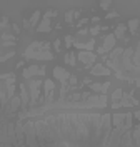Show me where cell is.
Returning <instances> with one entry per match:
<instances>
[{
  "label": "cell",
  "mask_w": 140,
  "mask_h": 147,
  "mask_svg": "<svg viewBox=\"0 0 140 147\" xmlns=\"http://www.w3.org/2000/svg\"><path fill=\"white\" fill-rule=\"evenodd\" d=\"M42 80H30L28 82V89H30V94H28V99H30V104L32 105H35L38 102V87L42 85Z\"/></svg>",
  "instance_id": "1"
},
{
  "label": "cell",
  "mask_w": 140,
  "mask_h": 147,
  "mask_svg": "<svg viewBox=\"0 0 140 147\" xmlns=\"http://www.w3.org/2000/svg\"><path fill=\"white\" fill-rule=\"evenodd\" d=\"M113 45H115V37H113V34H109V35L103 38V45H102V47H98V49H97V52H98L100 55H103L105 52L112 50Z\"/></svg>",
  "instance_id": "2"
},
{
  "label": "cell",
  "mask_w": 140,
  "mask_h": 147,
  "mask_svg": "<svg viewBox=\"0 0 140 147\" xmlns=\"http://www.w3.org/2000/svg\"><path fill=\"white\" fill-rule=\"evenodd\" d=\"M25 59H35V60H52L54 54L47 52V50H40V52H33V54L25 55Z\"/></svg>",
  "instance_id": "3"
},
{
  "label": "cell",
  "mask_w": 140,
  "mask_h": 147,
  "mask_svg": "<svg viewBox=\"0 0 140 147\" xmlns=\"http://www.w3.org/2000/svg\"><path fill=\"white\" fill-rule=\"evenodd\" d=\"M20 100H22V110L25 112L30 104V99H28V92H27V85L25 84H20Z\"/></svg>",
  "instance_id": "4"
},
{
  "label": "cell",
  "mask_w": 140,
  "mask_h": 147,
  "mask_svg": "<svg viewBox=\"0 0 140 147\" xmlns=\"http://www.w3.org/2000/svg\"><path fill=\"white\" fill-rule=\"evenodd\" d=\"M78 60L84 62L85 67H90L95 62V54H92V52H78Z\"/></svg>",
  "instance_id": "5"
},
{
  "label": "cell",
  "mask_w": 140,
  "mask_h": 147,
  "mask_svg": "<svg viewBox=\"0 0 140 147\" xmlns=\"http://www.w3.org/2000/svg\"><path fill=\"white\" fill-rule=\"evenodd\" d=\"M54 75H55V79H58V80L62 82V85L67 84L68 77H70V74L67 72L65 69H62V67H55V69H54Z\"/></svg>",
  "instance_id": "6"
},
{
  "label": "cell",
  "mask_w": 140,
  "mask_h": 147,
  "mask_svg": "<svg viewBox=\"0 0 140 147\" xmlns=\"http://www.w3.org/2000/svg\"><path fill=\"white\" fill-rule=\"evenodd\" d=\"M90 72H92V75H110V70H109L105 65H102V64L93 65Z\"/></svg>",
  "instance_id": "7"
},
{
  "label": "cell",
  "mask_w": 140,
  "mask_h": 147,
  "mask_svg": "<svg viewBox=\"0 0 140 147\" xmlns=\"http://www.w3.org/2000/svg\"><path fill=\"white\" fill-rule=\"evenodd\" d=\"M123 120H125V114H113V117H110V122H113V127L117 129L123 125Z\"/></svg>",
  "instance_id": "8"
},
{
  "label": "cell",
  "mask_w": 140,
  "mask_h": 147,
  "mask_svg": "<svg viewBox=\"0 0 140 147\" xmlns=\"http://www.w3.org/2000/svg\"><path fill=\"white\" fill-rule=\"evenodd\" d=\"M20 107H22V100H20V97H13V99L9 102V110L12 112V114L17 112Z\"/></svg>",
  "instance_id": "9"
},
{
  "label": "cell",
  "mask_w": 140,
  "mask_h": 147,
  "mask_svg": "<svg viewBox=\"0 0 140 147\" xmlns=\"http://www.w3.org/2000/svg\"><path fill=\"white\" fill-rule=\"evenodd\" d=\"M38 69H40L38 65H30L28 69L23 70V77H25V79H32L33 75H38Z\"/></svg>",
  "instance_id": "10"
},
{
  "label": "cell",
  "mask_w": 140,
  "mask_h": 147,
  "mask_svg": "<svg viewBox=\"0 0 140 147\" xmlns=\"http://www.w3.org/2000/svg\"><path fill=\"white\" fill-rule=\"evenodd\" d=\"M75 47H77V49H82V52H90L93 47H95V40H88L87 44H80V42H77Z\"/></svg>",
  "instance_id": "11"
},
{
  "label": "cell",
  "mask_w": 140,
  "mask_h": 147,
  "mask_svg": "<svg viewBox=\"0 0 140 147\" xmlns=\"http://www.w3.org/2000/svg\"><path fill=\"white\" fill-rule=\"evenodd\" d=\"M122 54H123V49H122V47H117V49H113L112 52H110L109 60H119V59L122 57Z\"/></svg>",
  "instance_id": "12"
},
{
  "label": "cell",
  "mask_w": 140,
  "mask_h": 147,
  "mask_svg": "<svg viewBox=\"0 0 140 147\" xmlns=\"http://www.w3.org/2000/svg\"><path fill=\"white\" fill-rule=\"evenodd\" d=\"M37 30L38 32H50V20H48V18H44V20L38 24Z\"/></svg>",
  "instance_id": "13"
},
{
  "label": "cell",
  "mask_w": 140,
  "mask_h": 147,
  "mask_svg": "<svg viewBox=\"0 0 140 147\" xmlns=\"http://www.w3.org/2000/svg\"><path fill=\"white\" fill-rule=\"evenodd\" d=\"M125 30H127V27H125L123 24H120V25H117V28H115V32H113V37H119V38H125V37H123V34H125Z\"/></svg>",
  "instance_id": "14"
},
{
  "label": "cell",
  "mask_w": 140,
  "mask_h": 147,
  "mask_svg": "<svg viewBox=\"0 0 140 147\" xmlns=\"http://www.w3.org/2000/svg\"><path fill=\"white\" fill-rule=\"evenodd\" d=\"M38 18H40V12H33V15H32V18H30V20H28V22H30V27H35V25H37L38 24Z\"/></svg>",
  "instance_id": "15"
},
{
  "label": "cell",
  "mask_w": 140,
  "mask_h": 147,
  "mask_svg": "<svg viewBox=\"0 0 140 147\" xmlns=\"http://www.w3.org/2000/svg\"><path fill=\"white\" fill-rule=\"evenodd\" d=\"M75 59H77V57H75L74 52H68V54L65 55V62L68 65H75Z\"/></svg>",
  "instance_id": "16"
},
{
  "label": "cell",
  "mask_w": 140,
  "mask_h": 147,
  "mask_svg": "<svg viewBox=\"0 0 140 147\" xmlns=\"http://www.w3.org/2000/svg\"><path fill=\"white\" fill-rule=\"evenodd\" d=\"M137 27H139V20H137V18H133V20L129 22V28H130L132 34H135V32H137Z\"/></svg>",
  "instance_id": "17"
},
{
  "label": "cell",
  "mask_w": 140,
  "mask_h": 147,
  "mask_svg": "<svg viewBox=\"0 0 140 147\" xmlns=\"http://www.w3.org/2000/svg\"><path fill=\"white\" fill-rule=\"evenodd\" d=\"M122 95H123V90H122V89H117V90L113 92V95H112L113 102H119V99H122Z\"/></svg>",
  "instance_id": "18"
},
{
  "label": "cell",
  "mask_w": 140,
  "mask_h": 147,
  "mask_svg": "<svg viewBox=\"0 0 140 147\" xmlns=\"http://www.w3.org/2000/svg\"><path fill=\"white\" fill-rule=\"evenodd\" d=\"M90 89L93 92H102V84H90Z\"/></svg>",
  "instance_id": "19"
},
{
  "label": "cell",
  "mask_w": 140,
  "mask_h": 147,
  "mask_svg": "<svg viewBox=\"0 0 140 147\" xmlns=\"http://www.w3.org/2000/svg\"><path fill=\"white\" fill-rule=\"evenodd\" d=\"M72 18H74V12H72V10H68V12L65 13V22H67V24H72Z\"/></svg>",
  "instance_id": "20"
},
{
  "label": "cell",
  "mask_w": 140,
  "mask_h": 147,
  "mask_svg": "<svg viewBox=\"0 0 140 147\" xmlns=\"http://www.w3.org/2000/svg\"><path fill=\"white\" fill-rule=\"evenodd\" d=\"M67 82H68L67 85H70V87H75V84H77V77H75V75H70Z\"/></svg>",
  "instance_id": "21"
},
{
  "label": "cell",
  "mask_w": 140,
  "mask_h": 147,
  "mask_svg": "<svg viewBox=\"0 0 140 147\" xmlns=\"http://www.w3.org/2000/svg\"><path fill=\"white\" fill-rule=\"evenodd\" d=\"M5 27H9V18L0 17V28H5Z\"/></svg>",
  "instance_id": "22"
},
{
  "label": "cell",
  "mask_w": 140,
  "mask_h": 147,
  "mask_svg": "<svg viewBox=\"0 0 140 147\" xmlns=\"http://www.w3.org/2000/svg\"><path fill=\"white\" fill-rule=\"evenodd\" d=\"M100 30H102V28L98 27V25H95V27H92V28H90V30H88V32H90L92 35H97V34H98Z\"/></svg>",
  "instance_id": "23"
},
{
  "label": "cell",
  "mask_w": 140,
  "mask_h": 147,
  "mask_svg": "<svg viewBox=\"0 0 140 147\" xmlns=\"http://www.w3.org/2000/svg\"><path fill=\"white\" fill-rule=\"evenodd\" d=\"M72 42H74V38H72V35H67V37H65V45H67V49H70V45H72Z\"/></svg>",
  "instance_id": "24"
},
{
  "label": "cell",
  "mask_w": 140,
  "mask_h": 147,
  "mask_svg": "<svg viewBox=\"0 0 140 147\" xmlns=\"http://www.w3.org/2000/svg\"><path fill=\"white\" fill-rule=\"evenodd\" d=\"M55 15H57L55 10H50V12H47V13H45V17H44V18H50V17H55Z\"/></svg>",
  "instance_id": "25"
},
{
  "label": "cell",
  "mask_w": 140,
  "mask_h": 147,
  "mask_svg": "<svg viewBox=\"0 0 140 147\" xmlns=\"http://www.w3.org/2000/svg\"><path fill=\"white\" fill-rule=\"evenodd\" d=\"M110 5H112L110 2H102V3H100V7H102V9H109Z\"/></svg>",
  "instance_id": "26"
},
{
  "label": "cell",
  "mask_w": 140,
  "mask_h": 147,
  "mask_svg": "<svg viewBox=\"0 0 140 147\" xmlns=\"http://www.w3.org/2000/svg\"><path fill=\"white\" fill-rule=\"evenodd\" d=\"M54 47H55V50H60V40H55L54 42Z\"/></svg>",
  "instance_id": "27"
},
{
  "label": "cell",
  "mask_w": 140,
  "mask_h": 147,
  "mask_svg": "<svg viewBox=\"0 0 140 147\" xmlns=\"http://www.w3.org/2000/svg\"><path fill=\"white\" fill-rule=\"evenodd\" d=\"M117 15H119V13H117V12H110V13H109V15H107V18H113V17H117Z\"/></svg>",
  "instance_id": "28"
},
{
  "label": "cell",
  "mask_w": 140,
  "mask_h": 147,
  "mask_svg": "<svg viewBox=\"0 0 140 147\" xmlns=\"http://www.w3.org/2000/svg\"><path fill=\"white\" fill-rule=\"evenodd\" d=\"M87 22H88V18H82V20L78 22V27H80V25H84V24H87Z\"/></svg>",
  "instance_id": "29"
},
{
  "label": "cell",
  "mask_w": 140,
  "mask_h": 147,
  "mask_svg": "<svg viewBox=\"0 0 140 147\" xmlns=\"http://www.w3.org/2000/svg\"><path fill=\"white\" fill-rule=\"evenodd\" d=\"M120 107V102H113L112 104V109H119Z\"/></svg>",
  "instance_id": "30"
},
{
  "label": "cell",
  "mask_w": 140,
  "mask_h": 147,
  "mask_svg": "<svg viewBox=\"0 0 140 147\" xmlns=\"http://www.w3.org/2000/svg\"><path fill=\"white\" fill-rule=\"evenodd\" d=\"M85 34H88V30L84 28V30H78V35H85Z\"/></svg>",
  "instance_id": "31"
},
{
  "label": "cell",
  "mask_w": 140,
  "mask_h": 147,
  "mask_svg": "<svg viewBox=\"0 0 140 147\" xmlns=\"http://www.w3.org/2000/svg\"><path fill=\"white\" fill-rule=\"evenodd\" d=\"M23 27H25V28H30V22H28V20H23Z\"/></svg>",
  "instance_id": "32"
}]
</instances>
